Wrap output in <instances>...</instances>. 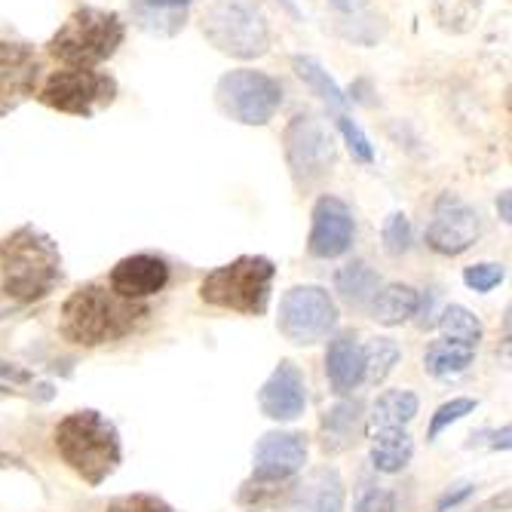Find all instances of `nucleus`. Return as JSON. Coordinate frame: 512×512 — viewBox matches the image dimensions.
Wrapping results in <instances>:
<instances>
[{
    "mask_svg": "<svg viewBox=\"0 0 512 512\" xmlns=\"http://www.w3.org/2000/svg\"><path fill=\"white\" fill-rule=\"evenodd\" d=\"M148 316L145 301L123 298L102 283H86L62 307V335L80 347H102L132 335Z\"/></svg>",
    "mask_w": 512,
    "mask_h": 512,
    "instance_id": "obj_1",
    "label": "nucleus"
},
{
    "mask_svg": "<svg viewBox=\"0 0 512 512\" xmlns=\"http://www.w3.org/2000/svg\"><path fill=\"white\" fill-rule=\"evenodd\" d=\"M62 279V255L56 243L25 224L0 240V286L13 301L31 304L50 295Z\"/></svg>",
    "mask_w": 512,
    "mask_h": 512,
    "instance_id": "obj_2",
    "label": "nucleus"
},
{
    "mask_svg": "<svg viewBox=\"0 0 512 512\" xmlns=\"http://www.w3.org/2000/svg\"><path fill=\"white\" fill-rule=\"evenodd\" d=\"M56 451L89 485H102L120 463V436L99 411H74L53 433Z\"/></svg>",
    "mask_w": 512,
    "mask_h": 512,
    "instance_id": "obj_3",
    "label": "nucleus"
},
{
    "mask_svg": "<svg viewBox=\"0 0 512 512\" xmlns=\"http://www.w3.org/2000/svg\"><path fill=\"white\" fill-rule=\"evenodd\" d=\"M276 267L264 255H243L230 264L215 267L200 283V298L209 307L237 310L246 316H261L270 304Z\"/></svg>",
    "mask_w": 512,
    "mask_h": 512,
    "instance_id": "obj_4",
    "label": "nucleus"
},
{
    "mask_svg": "<svg viewBox=\"0 0 512 512\" xmlns=\"http://www.w3.org/2000/svg\"><path fill=\"white\" fill-rule=\"evenodd\" d=\"M126 28L117 13L83 7L65 19V25L53 34L50 53L68 68H96L108 62L123 43Z\"/></svg>",
    "mask_w": 512,
    "mask_h": 512,
    "instance_id": "obj_5",
    "label": "nucleus"
},
{
    "mask_svg": "<svg viewBox=\"0 0 512 512\" xmlns=\"http://www.w3.org/2000/svg\"><path fill=\"white\" fill-rule=\"evenodd\" d=\"M203 34L234 59H261L270 50L267 19L252 0H212L203 13Z\"/></svg>",
    "mask_w": 512,
    "mask_h": 512,
    "instance_id": "obj_6",
    "label": "nucleus"
},
{
    "mask_svg": "<svg viewBox=\"0 0 512 512\" xmlns=\"http://www.w3.org/2000/svg\"><path fill=\"white\" fill-rule=\"evenodd\" d=\"M215 102L230 120L243 126H267L283 105V83L255 68H237L218 80Z\"/></svg>",
    "mask_w": 512,
    "mask_h": 512,
    "instance_id": "obj_7",
    "label": "nucleus"
},
{
    "mask_svg": "<svg viewBox=\"0 0 512 512\" xmlns=\"http://www.w3.org/2000/svg\"><path fill=\"white\" fill-rule=\"evenodd\" d=\"M338 304L335 298L319 286H295L279 301L276 325L286 335V341L310 347L325 341L338 325Z\"/></svg>",
    "mask_w": 512,
    "mask_h": 512,
    "instance_id": "obj_8",
    "label": "nucleus"
},
{
    "mask_svg": "<svg viewBox=\"0 0 512 512\" xmlns=\"http://www.w3.org/2000/svg\"><path fill=\"white\" fill-rule=\"evenodd\" d=\"M114 96H117V83L108 74L92 68H65L46 77L37 99L62 114L89 117L96 108L111 105Z\"/></svg>",
    "mask_w": 512,
    "mask_h": 512,
    "instance_id": "obj_9",
    "label": "nucleus"
},
{
    "mask_svg": "<svg viewBox=\"0 0 512 512\" xmlns=\"http://www.w3.org/2000/svg\"><path fill=\"white\" fill-rule=\"evenodd\" d=\"M286 160L298 184H313L335 163V142L313 114H298L286 126Z\"/></svg>",
    "mask_w": 512,
    "mask_h": 512,
    "instance_id": "obj_10",
    "label": "nucleus"
},
{
    "mask_svg": "<svg viewBox=\"0 0 512 512\" xmlns=\"http://www.w3.org/2000/svg\"><path fill=\"white\" fill-rule=\"evenodd\" d=\"M479 212L460 200L457 194H442L433 209V221L427 227V246L439 255H463L479 240Z\"/></svg>",
    "mask_w": 512,
    "mask_h": 512,
    "instance_id": "obj_11",
    "label": "nucleus"
},
{
    "mask_svg": "<svg viewBox=\"0 0 512 512\" xmlns=\"http://www.w3.org/2000/svg\"><path fill=\"white\" fill-rule=\"evenodd\" d=\"M356 234L353 212L344 200L338 197H319L313 206V227H310V255L313 258H341L350 252Z\"/></svg>",
    "mask_w": 512,
    "mask_h": 512,
    "instance_id": "obj_12",
    "label": "nucleus"
},
{
    "mask_svg": "<svg viewBox=\"0 0 512 512\" xmlns=\"http://www.w3.org/2000/svg\"><path fill=\"white\" fill-rule=\"evenodd\" d=\"M258 405L270 421H295V417H301L307 408V384L301 368L289 359L279 362L258 393Z\"/></svg>",
    "mask_w": 512,
    "mask_h": 512,
    "instance_id": "obj_13",
    "label": "nucleus"
},
{
    "mask_svg": "<svg viewBox=\"0 0 512 512\" xmlns=\"http://www.w3.org/2000/svg\"><path fill=\"white\" fill-rule=\"evenodd\" d=\"M255 473L261 479L289 482L307 463V439L301 433H267L255 445Z\"/></svg>",
    "mask_w": 512,
    "mask_h": 512,
    "instance_id": "obj_14",
    "label": "nucleus"
},
{
    "mask_svg": "<svg viewBox=\"0 0 512 512\" xmlns=\"http://www.w3.org/2000/svg\"><path fill=\"white\" fill-rule=\"evenodd\" d=\"M166 283H169V264L157 255H129L117 261L111 270V289L132 301H145L163 292Z\"/></svg>",
    "mask_w": 512,
    "mask_h": 512,
    "instance_id": "obj_15",
    "label": "nucleus"
},
{
    "mask_svg": "<svg viewBox=\"0 0 512 512\" xmlns=\"http://www.w3.org/2000/svg\"><path fill=\"white\" fill-rule=\"evenodd\" d=\"M37 77V59L25 43L0 40V99H4V111L13 108L10 96L22 99L34 89Z\"/></svg>",
    "mask_w": 512,
    "mask_h": 512,
    "instance_id": "obj_16",
    "label": "nucleus"
},
{
    "mask_svg": "<svg viewBox=\"0 0 512 512\" xmlns=\"http://www.w3.org/2000/svg\"><path fill=\"white\" fill-rule=\"evenodd\" d=\"M292 512H344V482L338 470L322 467L292 491Z\"/></svg>",
    "mask_w": 512,
    "mask_h": 512,
    "instance_id": "obj_17",
    "label": "nucleus"
},
{
    "mask_svg": "<svg viewBox=\"0 0 512 512\" xmlns=\"http://www.w3.org/2000/svg\"><path fill=\"white\" fill-rule=\"evenodd\" d=\"M325 375L338 396L353 393L365 381V359H362V344L353 335H338L329 344L325 353Z\"/></svg>",
    "mask_w": 512,
    "mask_h": 512,
    "instance_id": "obj_18",
    "label": "nucleus"
},
{
    "mask_svg": "<svg viewBox=\"0 0 512 512\" xmlns=\"http://www.w3.org/2000/svg\"><path fill=\"white\" fill-rule=\"evenodd\" d=\"M362 424V405L353 402H338L325 411L322 417V451L325 454H341L356 442Z\"/></svg>",
    "mask_w": 512,
    "mask_h": 512,
    "instance_id": "obj_19",
    "label": "nucleus"
},
{
    "mask_svg": "<svg viewBox=\"0 0 512 512\" xmlns=\"http://www.w3.org/2000/svg\"><path fill=\"white\" fill-rule=\"evenodd\" d=\"M417 408V396L411 390H387L384 396H378V402L371 405L368 414V436L384 433V430H402L408 421H414Z\"/></svg>",
    "mask_w": 512,
    "mask_h": 512,
    "instance_id": "obj_20",
    "label": "nucleus"
},
{
    "mask_svg": "<svg viewBox=\"0 0 512 512\" xmlns=\"http://www.w3.org/2000/svg\"><path fill=\"white\" fill-rule=\"evenodd\" d=\"M417 310H421V295L402 283L381 286L375 298H371V316L381 325H402L411 316H417Z\"/></svg>",
    "mask_w": 512,
    "mask_h": 512,
    "instance_id": "obj_21",
    "label": "nucleus"
},
{
    "mask_svg": "<svg viewBox=\"0 0 512 512\" xmlns=\"http://www.w3.org/2000/svg\"><path fill=\"white\" fill-rule=\"evenodd\" d=\"M414 457V442L405 430H384L371 436V467L378 473H402Z\"/></svg>",
    "mask_w": 512,
    "mask_h": 512,
    "instance_id": "obj_22",
    "label": "nucleus"
},
{
    "mask_svg": "<svg viewBox=\"0 0 512 512\" xmlns=\"http://www.w3.org/2000/svg\"><path fill=\"white\" fill-rule=\"evenodd\" d=\"M473 356H476V347L451 341V338H439L427 347L424 368L433 378H454V375H463V371L470 368Z\"/></svg>",
    "mask_w": 512,
    "mask_h": 512,
    "instance_id": "obj_23",
    "label": "nucleus"
},
{
    "mask_svg": "<svg viewBox=\"0 0 512 512\" xmlns=\"http://www.w3.org/2000/svg\"><path fill=\"white\" fill-rule=\"evenodd\" d=\"M335 286H338L344 301H350L353 307H365V304H371V298H375V292L381 289V279L368 264L350 261V264H344L338 270Z\"/></svg>",
    "mask_w": 512,
    "mask_h": 512,
    "instance_id": "obj_24",
    "label": "nucleus"
},
{
    "mask_svg": "<svg viewBox=\"0 0 512 512\" xmlns=\"http://www.w3.org/2000/svg\"><path fill=\"white\" fill-rule=\"evenodd\" d=\"M292 68H295V74L313 89V96H319L332 111L344 114V108H347L344 89L329 77V71H325L316 59H310V56H295V59H292Z\"/></svg>",
    "mask_w": 512,
    "mask_h": 512,
    "instance_id": "obj_25",
    "label": "nucleus"
},
{
    "mask_svg": "<svg viewBox=\"0 0 512 512\" xmlns=\"http://www.w3.org/2000/svg\"><path fill=\"white\" fill-rule=\"evenodd\" d=\"M399 344L393 338H371L362 347V359H365V381L368 384H384L390 378V371L399 365Z\"/></svg>",
    "mask_w": 512,
    "mask_h": 512,
    "instance_id": "obj_26",
    "label": "nucleus"
},
{
    "mask_svg": "<svg viewBox=\"0 0 512 512\" xmlns=\"http://www.w3.org/2000/svg\"><path fill=\"white\" fill-rule=\"evenodd\" d=\"M439 329H442V338H451V341H460V344H470V347H479L482 341V322L460 304H451L442 319H439Z\"/></svg>",
    "mask_w": 512,
    "mask_h": 512,
    "instance_id": "obj_27",
    "label": "nucleus"
},
{
    "mask_svg": "<svg viewBox=\"0 0 512 512\" xmlns=\"http://www.w3.org/2000/svg\"><path fill=\"white\" fill-rule=\"evenodd\" d=\"M338 129H341V135H344V142H347L350 154H353L359 163H375V148H371L368 135L362 132V126H359L353 117L338 114Z\"/></svg>",
    "mask_w": 512,
    "mask_h": 512,
    "instance_id": "obj_28",
    "label": "nucleus"
},
{
    "mask_svg": "<svg viewBox=\"0 0 512 512\" xmlns=\"http://www.w3.org/2000/svg\"><path fill=\"white\" fill-rule=\"evenodd\" d=\"M381 237H384V249H387L390 255H405V252L411 249V224H408L405 212H393V215L384 221Z\"/></svg>",
    "mask_w": 512,
    "mask_h": 512,
    "instance_id": "obj_29",
    "label": "nucleus"
},
{
    "mask_svg": "<svg viewBox=\"0 0 512 512\" xmlns=\"http://www.w3.org/2000/svg\"><path fill=\"white\" fill-rule=\"evenodd\" d=\"M470 411H476V399H451L445 405L436 408L433 421H430V430H427V439H439V433L451 424H457L460 417H467Z\"/></svg>",
    "mask_w": 512,
    "mask_h": 512,
    "instance_id": "obj_30",
    "label": "nucleus"
},
{
    "mask_svg": "<svg viewBox=\"0 0 512 512\" xmlns=\"http://www.w3.org/2000/svg\"><path fill=\"white\" fill-rule=\"evenodd\" d=\"M503 276H506L503 264H473L463 270V283L473 292H491L503 283Z\"/></svg>",
    "mask_w": 512,
    "mask_h": 512,
    "instance_id": "obj_31",
    "label": "nucleus"
},
{
    "mask_svg": "<svg viewBox=\"0 0 512 512\" xmlns=\"http://www.w3.org/2000/svg\"><path fill=\"white\" fill-rule=\"evenodd\" d=\"M108 512H175V509L154 494H126V497L111 500Z\"/></svg>",
    "mask_w": 512,
    "mask_h": 512,
    "instance_id": "obj_32",
    "label": "nucleus"
},
{
    "mask_svg": "<svg viewBox=\"0 0 512 512\" xmlns=\"http://www.w3.org/2000/svg\"><path fill=\"white\" fill-rule=\"evenodd\" d=\"M356 512H396V494L381 485H362Z\"/></svg>",
    "mask_w": 512,
    "mask_h": 512,
    "instance_id": "obj_33",
    "label": "nucleus"
},
{
    "mask_svg": "<svg viewBox=\"0 0 512 512\" xmlns=\"http://www.w3.org/2000/svg\"><path fill=\"white\" fill-rule=\"evenodd\" d=\"M142 4L151 10H184L188 4H194V0H142Z\"/></svg>",
    "mask_w": 512,
    "mask_h": 512,
    "instance_id": "obj_34",
    "label": "nucleus"
},
{
    "mask_svg": "<svg viewBox=\"0 0 512 512\" xmlns=\"http://www.w3.org/2000/svg\"><path fill=\"white\" fill-rule=\"evenodd\" d=\"M497 209H500V218L509 224V221H512V209H509V191H503V194H500V200H497Z\"/></svg>",
    "mask_w": 512,
    "mask_h": 512,
    "instance_id": "obj_35",
    "label": "nucleus"
}]
</instances>
